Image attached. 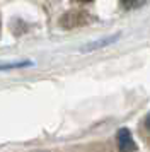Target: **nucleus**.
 <instances>
[{
    "instance_id": "obj_3",
    "label": "nucleus",
    "mask_w": 150,
    "mask_h": 152,
    "mask_svg": "<svg viewBox=\"0 0 150 152\" xmlns=\"http://www.w3.org/2000/svg\"><path fill=\"white\" fill-rule=\"evenodd\" d=\"M147 0H119V5H121L125 10H131V9H138L142 7Z\"/></svg>"
},
{
    "instance_id": "obj_6",
    "label": "nucleus",
    "mask_w": 150,
    "mask_h": 152,
    "mask_svg": "<svg viewBox=\"0 0 150 152\" xmlns=\"http://www.w3.org/2000/svg\"><path fill=\"white\" fill-rule=\"evenodd\" d=\"M145 126H147V130L150 132V113L147 115V118H145Z\"/></svg>"
},
{
    "instance_id": "obj_7",
    "label": "nucleus",
    "mask_w": 150,
    "mask_h": 152,
    "mask_svg": "<svg viewBox=\"0 0 150 152\" xmlns=\"http://www.w3.org/2000/svg\"><path fill=\"white\" fill-rule=\"evenodd\" d=\"M79 2H82V4H87V2H92V0H79Z\"/></svg>"
},
{
    "instance_id": "obj_4",
    "label": "nucleus",
    "mask_w": 150,
    "mask_h": 152,
    "mask_svg": "<svg viewBox=\"0 0 150 152\" xmlns=\"http://www.w3.org/2000/svg\"><path fill=\"white\" fill-rule=\"evenodd\" d=\"M31 65L29 62H22V63H7V65H0V70H7V69H17V67H27Z\"/></svg>"
},
{
    "instance_id": "obj_2",
    "label": "nucleus",
    "mask_w": 150,
    "mask_h": 152,
    "mask_svg": "<svg viewBox=\"0 0 150 152\" xmlns=\"http://www.w3.org/2000/svg\"><path fill=\"white\" fill-rule=\"evenodd\" d=\"M116 140H118V147L121 151H136V144L133 142V137H131L128 128H121L118 132Z\"/></svg>"
},
{
    "instance_id": "obj_5",
    "label": "nucleus",
    "mask_w": 150,
    "mask_h": 152,
    "mask_svg": "<svg viewBox=\"0 0 150 152\" xmlns=\"http://www.w3.org/2000/svg\"><path fill=\"white\" fill-rule=\"evenodd\" d=\"M113 41V39H111V38H109V39H104V41H99V43H94V45H92V46H90V48H101L102 45H106V43H111Z\"/></svg>"
},
{
    "instance_id": "obj_1",
    "label": "nucleus",
    "mask_w": 150,
    "mask_h": 152,
    "mask_svg": "<svg viewBox=\"0 0 150 152\" xmlns=\"http://www.w3.org/2000/svg\"><path fill=\"white\" fill-rule=\"evenodd\" d=\"M90 22V15L84 10H72V12H67V14L61 17L60 24L65 29L70 28H77V26H84V24H89Z\"/></svg>"
}]
</instances>
